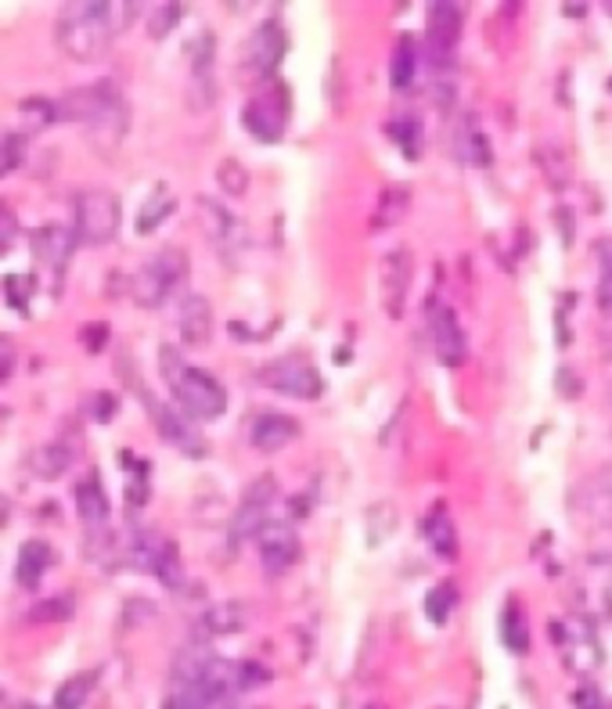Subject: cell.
I'll list each match as a JSON object with an SVG mask.
<instances>
[{"label": "cell", "instance_id": "cell-1", "mask_svg": "<svg viewBox=\"0 0 612 709\" xmlns=\"http://www.w3.org/2000/svg\"><path fill=\"white\" fill-rule=\"evenodd\" d=\"M137 11L140 4H105V0L65 4L54 22V40L73 62H101L112 40L137 19Z\"/></svg>", "mask_w": 612, "mask_h": 709}, {"label": "cell", "instance_id": "cell-2", "mask_svg": "<svg viewBox=\"0 0 612 709\" xmlns=\"http://www.w3.org/2000/svg\"><path fill=\"white\" fill-rule=\"evenodd\" d=\"M58 120L84 126L98 151L109 156L112 148H120L131 126V109H126L123 90L112 80H98V84L69 90L65 98H58Z\"/></svg>", "mask_w": 612, "mask_h": 709}, {"label": "cell", "instance_id": "cell-3", "mask_svg": "<svg viewBox=\"0 0 612 709\" xmlns=\"http://www.w3.org/2000/svg\"><path fill=\"white\" fill-rule=\"evenodd\" d=\"M159 364H162V378L173 386L176 407H181L187 418L217 421L223 411H228V389H223L209 371L184 364L181 350H173L170 342L159 350Z\"/></svg>", "mask_w": 612, "mask_h": 709}, {"label": "cell", "instance_id": "cell-4", "mask_svg": "<svg viewBox=\"0 0 612 709\" xmlns=\"http://www.w3.org/2000/svg\"><path fill=\"white\" fill-rule=\"evenodd\" d=\"M187 285V256L184 249H162L137 270L131 281V292L137 306L159 310L162 303H170L173 295H181Z\"/></svg>", "mask_w": 612, "mask_h": 709}, {"label": "cell", "instance_id": "cell-5", "mask_svg": "<svg viewBox=\"0 0 612 709\" xmlns=\"http://www.w3.org/2000/svg\"><path fill=\"white\" fill-rule=\"evenodd\" d=\"M73 217H76V239L84 245H109L120 234V223H123L120 198L105 192V187L79 192L73 203Z\"/></svg>", "mask_w": 612, "mask_h": 709}, {"label": "cell", "instance_id": "cell-6", "mask_svg": "<svg viewBox=\"0 0 612 709\" xmlns=\"http://www.w3.org/2000/svg\"><path fill=\"white\" fill-rule=\"evenodd\" d=\"M260 382L281 396H292V400H317L325 393V378L317 375L314 364L299 357V353L270 360L267 368H260Z\"/></svg>", "mask_w": 612, "mask_h": 709}, {"label": "cell", "instance_id": "cell-7", "mask_svg": "<svg viewBox=\"0 0 612 709\" xmlns=\"http://www.w3.org/2000/svg\"><path fill=\"white\" fill-rule=\"evenodd\" d=\"M242 123L256 140H264V145H274V140H281V134H285V123H289V87L285 84L264 87L249 105H245Z\"/></svg>", "mask_w": 612, "mask_h": 709}, {"label": "cell", "instance_id": "cell-8", "mask_svg": "<svg viewBox=\"0 0 612 709\" xmlns=\"http://www.w3.org/2000/svg\"><path fill=\"white\" fill-rule=\"evenodd\" d=\"M278 501V482L274 476H264V479H256L249 482V490L242 493V501L238 508H234V518H231V543L238 548L242 540H249V537H260V529L270 523V508H274Z\"/></svg>", "mask_w": 612, "mask_h": 709}, {"label": "cell", "instance_id": "cell-9", "mask_svg": "<svg viewBox=\"0 0 612 709\" xmlns=\"http://www.w3.org/2000/svg\"><path fill=\"white\" fill-rule=\"evenodd\" d=\"M256 548H260V562H264V573L267 576H281L289 573L292 565L299 562V534L292 523H270L260 529V537H256Z\"/></svg>", "mask_w": 612, "mask_h": 709}, {"label": "cell", "instance_id": "cell-10", "mask_svg": "<svg viewBox=\"0 0 612 709\" xmlns=\"http://www.w3.org/2000/svg\"><path fill=\"white\" fill-rule=\"evenodd\" d=\"M411 278H415V256H411V249H393V253L382 256L379 292H382V306H385V314H390V317H404Z\"/></svg>", "mask_w": 612, "mask_h": 709}, {"label": "cell", "instance_id": "cell-11", "mask_svg": "<svg viewBox=\"0 0 612 709\" xmlns=\"http://www.w3.org/2000/svg\"><path fill=\"white\" fill-rule=\"evenodd\" d=\"M429 335H432V350H437L440 364H446V368H462L468 360V342L451 306L429 303Z\"/></svg>", "mask_w": 612, "mask_h": 709}, {"label": "cell", "instance_id": "cell-12", "mask_svg": "<svg viewBox=\"0 0 612 709\" xmlns=\"http://www.w3.org/2000/svg\"><path fill=\"white\" fill-rule=\"evenodd\" d=\"M289 51V37H285V29L278 26L274 19L264 22V26H256L253 29V37L245 40V54H242V62L249 73L256 76H270L274 69L281 65V58H285Z\"/></svg>", "mask_w": 612, "mask_h": 709}, {"label": "cell", "instance_id": "cell-13", "mask_svg": "<svg viewBox=\"0 0 612 709\" xmlns=\"http://www.w3.org/2000/svg\"><path fill=\"white\" fill-rule=\"evenodd\" d=\"M195 51V65H192V84H187V109L192 112H206L213 109L217 101V80H213V33H203L192 44Z\"/></svg>", "mask_w": 612, "mask_h": 709}, {"label": "cell", "instance_id": "cell-14", "mask_svg": "<svg viewBox=\"0 0 612 709\" xmlns=\"http://www.w3.org/2000/svg\"><path fill=\"white\" fill-rule=\"evenodd\" d=\"M198 217H203V228H206V239L217 245L223 256H234L245 245V228L234 212L223 209L217 198H206L198 195Z\"/></svg>", "mask_w": 612, "mask_h": 709}, {"label": "cell", "instance_id": "cell-15", "mask_svg": "<svg viewBox=\"0 0 612 709\" xmlns=\"http://www.w3.org/2000/svg\"><path fill=\"white\" fill-rule=\"evenodd\" d=\"M249 440H253L256 451L278 454V451H285L289 443L299 440V421L289 418V415H278V411H264V415L253 421Z\"/></svg>", "mask_w": 612, "mask_h": 709}, {"label": "cell", "instance_id": "cell-16", "mask_svg": "<svg viewBox=\"0 0 612 709\" xmlns=\"http://www.w3.org/2000/svg\"><path fill=\"white\" fill-rule=\"evenodd\" d=\"M76 512H79V523L87 526V534H101V529H109L112 504H109V493H105V487H101L98 472H90L87 479H79Z\"/></svg>", "mask_w": 612, "mask_h": 709}, {"label": "cell", "instance_id": "cell-17", "mask_svg": "<svg viewBox=\"0 0 612 709\" xmlns=\"http://www.w3.org/2000/svg\"><path fill=\"white\" fill-rule=\"evenodd\" d=\"M140 400L148 404V411H151V421H156V429L162 432V440H170L173 447H181L184 454H192V457H198V454H206V443L198 440V436L187 429V425L181 421V415H173V411L167 407V404H159L156 396L151 393H140Z\"/></svg>", "mask_w": 612, "mask_h": 709}, {"label": "cell", "instance_id": "cell-18", "mask_svg": "<svg viewBox=\"0 0 612 709\" xmlns=\"http://www.w3.org/2000/svg\"><path fill=\"white\" fill-rule=\"evenodd\" d=\"M462 26H465V8L462 4H451V0H437V4H429L426 29H429V44L437 47L440 54H446L457 44V37H462Z\"/></svg>", "mask_w": 612, "mask_h": 709}, {"label": "cell", "instance_id": "cell-19", "mask_svg": "<svg viewBox=\"0 0 612 709\" xmlns=\"http://www.w3.org/2000/svg\"><path fill=\"white\" fill-rule=\"evenodd\" d=\"M181 339L187 346H206L213 339V306L206 295H184L181 300Z\"/></svg>", "mask_w": 612, "mask_h": 709}, {"label": "cell", "instance_id": "cell-20", "mask_svg": "<svg viewBox=\"0 0 612 709\" xmlns=\"http://www.w3.org/2000/svg\"><path fill=\"white\" fill-rule=\"evenodd\" d=\"M54 565V551H51V543L47 540H26L19 548V565H15V580L22 587H37L40 584V576L51 570Z\"/></svg>", "mask_w": 612, "mask_h": 709}, {"label": "cell", "instance_id": "cell-21", "mask_svg": "<svg viewBox=\"0 0 612 709\" xmlns=\"http://www.w3.org/2000/svg\"><path fill=\"white\" fill-rule=\"evenodd\" d=\"M33 253H37L40 264H47L51 270H62L69 264V256H73V234H69L65 228H40L37 234H33Z\"/></svg>", "mask_w": 612, "mask_h": 709}, {"label": "cell", "instance_id": "cell-22", "mask_svg": "<svg viewBox=\"0 0 612 709\" xmlns=\"http://www.w3.org/2000/svg\"><path fill=\"white\" fill-rule=\"evenodd\" d=\"M173 212H176V195L170 192L167 184H156V187H151V195L145 198V206H140L137 234H151L159 223H167Z\"/></svg>", "mask_w": 612, "mask_h": 709}, {"label": "cell", "instance_id": "cell-23", "mask_svg": "<svg viewBox=\"0 0 612 709\" xmlns=\"http://www.w3.org/2000/svg\"><path fill=\"white\" fill-rule=\"evenodd\" d=\"M426 540H429V548L440 554V559H454V554H457V529H454L451 512H446V504H437L429 512Z\"/></svg>", "mask_w": 612, "mask_h": 709}, {"label": "cell", "instance_id": "cell-24", "mask_svg": "<svg viewBox=\"0 0 612 709\" xmlns=\"http://www.w3.org/2000/svg\"><path fill=\"white\" fill-rule=\"evenodd\" d=\"M457 159L468 162V167H490L493 162L490 137L476 126V120H465V126L457 130Z\"/></svg>", "mask_w": 612, "mask_h": 709}, {"label": "cell", "instance_id": "cell-25", "mask_svg": "<svg viewBox=\"0 0 612 709\" xmlns=\"http://www.w3.org/2000/svg\"><path fill=\"white\" fill-rule=\"evenodd\" d=\"M29 465L37 472V479H58L69 465H73V451H69L65 443H44L33 451Z\"/></svg>", "mask_w": 612, "mask_h": 709}, {"label": "cell", "instance_id": "cell-26", "mask_svg": "<svg viewBox=\"0 0 612 709\" xmlns=\"http://www.w3.org/2000/svg\"><path fill=\"white\" fill-rule=\"evenodd\" d=\"M94 684H98V670L73 673L65 684H58L54 709H84V702L90 699V692H94Z\"/></svg>", "mask_w": 612, "mask_h": 709}, {"label": "cell", "instance_id": "cell-27", "mask_svg": "<svg viewBox=\"0 0 612 709\" xmlns=\"http://www.w3.org/2000/svg\"><path fill=\"white\" fill-rule=\"evenodd\" d=\"M415 40L411 37H400L396 51H393V69H390V80H393V90H407L411 80H415Z\"/></svg>", "mask_w": 612, "mask_h": 709}, {"label": "cell", "instance_id": "cell-28", "mask_svg": "<svg viewBox=\"0 0 612 709\" xmlns=\"http://www.w3.org/2000/svg\"><path fill=\"white\" fill-rule=\"evenodd\" d=\"M407 203H411V192L407 187H390V192L382 195V206L379 212H375V228H390V223H396L400 217L407 212Z\"/></svg>", "mask_w": 612, "mask_h": 709}, {"label": "cell", "instance_id": "cell-29", "mask_svg": "<svg viewBox=\"0 0 612 709\" xmlns=\"http://www.w3.org/2000/svg\"><path fill=\"white\" fill-rule=\"evenodd\" d=\"M390 134L396 137V145H400V151H404L407 159H418L421 156V126H418L415 115L390 123Z\"/></svg>", "mask_w": 612, "mask_h": 709}, {"label": "cell", "instance_id": "cell-30", "mask_svg": "<svg viewBox=\"0 0 612 709\" xmlns=\"http://www.w3.org/2000/svg\"><path fill=\"white\" fill-rule=\"evenodd\" d=\"M245 620H242V609L238 606H217V609H209L206 616H203V626L209 634H231V631H238Z\"/></svg>", "mask_w": 612, "mask_h": 709}, {"label": "cell", "instance_id": "cell-31", "mask_svg": "<svg viewBox=\"0 0 612 709\" xmlns=\"http://www.w3.org/2000/svg\"><path fill=\"white\" fill-rule=\"evenodd\" d=\"M454 606H457V590H454V584L432 587V595L426 598V612H429L432 623H446V616L454 612Z\"/></svg>", "mask_w": 612, "mask_h": 709}, {"label": "cell", "instance_id": "cell-32", "mask_svg": "<svg viewBox=\"0 0 612 709\" xmlns=\"http://www.w3.org/2000/svg\"><path fill=\"white\" fill-rule=\"evenodd\" d=\"M598 259H602V274H598V306L612 314V239L598 242Z\"/></svg>", "mask_w": 612, "mask_h": 709}, {"label": "cell", "instance_id": "cell-33", "mask_svg": "<svg viewBox=\"0 0 612 709\" xmlns=\"http://www.w3.org/2000/svg\"><path fill=\"white\" fill-rule=\"evenodd\" d=\"M501 631H504V645H509L512 652H526V648H529V631H526V620H523L519 609H509V612H504Z\"/></svg>", "mask_w": 612, "mask_h": 709}, {"label": "cell", "instance_id": "cell-34", "mask_svg": "<svg viewBox=\"0 0 612 709\" xmlns=\"http://www.w3.org/2000/svg\"><path fill=\"white\" fill-rule=\"evenodd\" d=\"M217 181H220L223 192H231V195H245V192H249V173H245V167H242L238 159L220 162Z\"/></svg>", "mask_w": 612, "mask_h": 709}, {"label": "cell", "instance_id": "cell-35", "mask_svg": "<svg viewBox=\"0 0 612 709\" xmlns=\"http://www.w3.org/2000/svg\"><path fill=\"white\" fill-rule=\"evenodd\" d=\"M181 4H159L156 11H148V29H151V37L156 40H162L167 33L181 22Z\"/></svg>", "mask_w": 612, "mask_h": 709}, {"label": "cell", "instance_id": "cell-36", "mask_svg": "<svg viewBox=\"0 0 612 709\" xmlns=\"http://www.w3.org/2000/svg\"><path fill=\"white\" fill-rule=\"evenodd\" d=\"M4 289H8L11 306L26 310V300H33V292H37V278H33V274H8L4 278Z\"/></svg>", "mask_w": 612, "mask_h": 709}, {"label": "cell", "instance_id": "cell-37", "mask_svg": "<svg viewBox=\"0 0 612 709\" xmlns=\"http://www.w3.org/2000/svg\"><path fill=\"white\" fill-rule=\"evenodd\" d=\"M73 616V606H69V598H51L44 601V606L29 609V620L33 623H44V620H69Z\"/></svg>", "mask_w": 612, "mask_h": 709}, {"label": "cell", "instance_id": "cell-38", "mask_svg": "<svg viewBox=\"0 0 612 709\" xmlns=\"http://www.w3.org/2000/svg\"><path fill=\"white\" fill-rule=\"evenodd\" d=\"M270 673L264 667H256V663H238V684H242V692H249L256 688V684H267Z\"/></svg>", "mask_w": 612, "mask_h": 709}, {"label": "cell", "instance_id": "cell-39", "mask_svg": "<svg viewBox=\"0 0 612 709\" xmlns=\"http://www.w3.org/2000/svg\"><path fill=\"white\" fill-rule=\"evenodd\" d=\"M19 151H22V137L19 134H8L4 137V173H11V170L19 167V159H22Z\"/></svg>", "mask_w": 612, "mask_h": 709}, {"label": "cell", "instance_id": "cell-40", "mask_svg": "<svg viewBox=\"0 0 612 709\" xmlns=\"http://www.w3.org/2000/svg\"><path fill=\"white\" fill-rule=\"evenodd\" d=\"M105 335H109V325H90L87 332H84V342H87L90 350H101Z\"/></svg>", "mask_w": 612, "mask_h": 709}, {"label": "cell", "instance_id": "cell-41", "mask_svg": "<svg viewBox=\"0 0 612 709\" xmlns=\"http://www.w3.org/2000/svg\"><path fill=\"white\" fill-rule=\"evenodd\" d=\"M15 371V350H11V339H4V382Z\"/></svg>", "mask_w": 612, "mask_h": 709}, {"label": "cell", "instance_id": "cell-42", "mask_svg": "<svg viewBox=\"0 0 612 709\" xmlns=\"http://www.w3.org/2000/svg\"><path fill=\"white\" fill-rule=\"evenodd\" d=\"M11 234H15V217H11V212L4 209V249L11 245Z\"/></svg>", "mask_w": 612, "mask_h": 709}, {"label": "cell", "instance_id": "cell-43", "mask_svg": "<svg viewBox=\"0 0 612 709\" xmlns=\"http://www.w3.org/2000/svg\"><path fill=\"white\" fill-rule=\"evenodd\" d=\"M22 709H37V706H22Z\"/></svg>", "mask_w": 612, "mask_h": 709}, {"label": "cell", "instance_id": "cell-44", "mask_svg": "<svg viewBox=\"0 0 612 709\" xmlns=\"http://www.w3.org/2000/svg\"><path fill=\"white\" fill-rule=\"evenodd\" d=\"M368 709H382V706H368Z\"/></svg>", "mask_w": 612, "mask_h": 709}]
</instances>
